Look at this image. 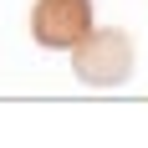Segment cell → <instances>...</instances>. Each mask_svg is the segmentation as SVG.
I'll return each instance as SVG.
<instances>
[{
	"label": "cell",
	"mask_w": 148,
	"mask_h": 148,
	"mask_svg": "<svg viewBox=\"0 0 148 148\" xmlns=\"http://www.w3.org/2000/svg\"><path fill=\"white\" fill-rule=\"evenodd\" d=\"M72 72L87 87H123L133 77V36L118 26H92L72 46Z\"/></svg>",
	"instance_id": "cell-1"
},
{
	"label": "cell",
	"mask_w": 148,
	"mask_h": 148,
	"mask_svg": "<svg viewBox=\"0 0 148 148\" xmlns=\"http://www.w3.org/2000/svg\"><path fill=\"white\" fill-rule=\"evenodd\" d=\"M92 31V0H36L31 10V36L46 51H72Z\"/></svg>",
	"instance_id": "cell-2"
}]
</instances>
